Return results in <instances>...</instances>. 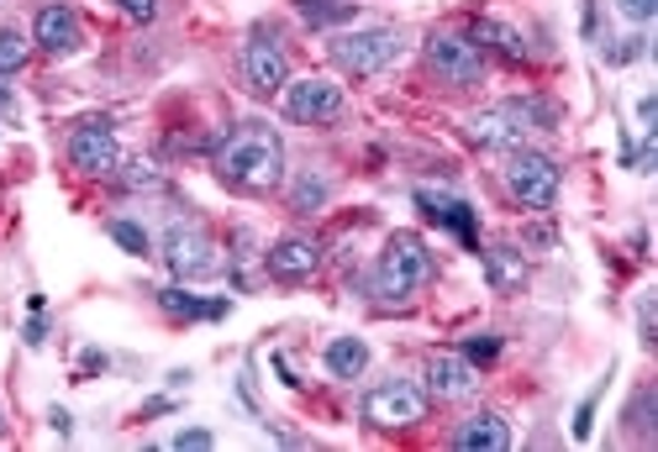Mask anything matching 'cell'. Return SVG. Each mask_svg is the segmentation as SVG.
<instances>
[{"mask_svg": "<svg viewBox=\"0 0 658 452\" xmlns=\"http://www.w3.org/2000/svg\"><path fill=\"white\" fill-rule=\"evenodd\" d=\"M211 442H217V436L200 432V426H196V432H180V436H175V448H180V452H200V448H211Z\"/></svg>", "mask_w": 658, "mask_h": 452, "instance_id": "obj_30", "label": "cell"}, {"mask_svg": "<svg viewBox=\"0 0 658 452\" xmlns=\"http://www.w3.org/2000/svg\"><path fill=\"white\" fill-rule=\"evenodd\" d=\"M417 205L427 211V221H438V227H453V232L475 248V211L453 195H432V190H417Z\"/></svg>", "mask_w": 658, "mask_h": 452, "instance_id": "obj_16", "label": "cell"}, {"mask_svg": "<svg viewBox=\"0 0 658 452\" xmlns=\"http://www.w3.org/2000/svg\"><path fill=\"white\" fill-rule=\"evenodd\" d=\"M263 263H269V274L285 279V284L311 279L321 269V242H311V237H280V242L263 253Z\"/></svg>", "mask_w": 658, "mask_h": 452, "instance_id": "obj_13", "label": "cell"}, {"mask_svg": "<svg viewBox=\"0 0 658 452\" xmlns=\"http://www.w3.org/2000/svg\"><path fill=\"white\" fill-rule=\"evenodd\" d=\"M453 448L459 452H506L511 448V426L490 411L469 415V421H459V432H453Z\"/></svg>", "mask_w": 658, "mask_h": 452, "instance_id": "obj_15", "label": "cell"}, {"mask_svg": "<svg viewBox=\"0 0 658 452\" xmlns=\"http://www.w3.org/2000/svg\"><path fill=\"white\" fill-rule=\"evenodd\" d=\"M69 163L90 179H106L121 169V142L111 132V121H80V132L69 138Z\"/></svg>", "mask_w": 658, "mask_h": 452, "instance_id": "obj_11", "label": "cell"}, {"mask_svg": "<svg viewBox=\"0 0 658 452\" xmlns=\"http://www.w3.org/2000/svg\"><path fill=\"white\" fill-rule=\"evenodd\" d=\"M327 369L338 379H359L369 369V348H363V337H332L327 342Z\"/></svg>", "mask_w": 658, "mask_h": 452, "instance_id": "obj_19", "label": "cell"}, {"mask_svg": "<svg viewBox=\"0 0 658 452\" xmlns=\"http://www.w3.org/2000/svg\"><path fill=\"white\" fill-rule=\"evenodd\" d=\"M48 421H53V432H63V436H69V426H74V421H69V411H53Z\"/></svg>", "mask_w": 658, "mask_h": 452, "instance_id": "obj_33", "label": "cell"}, {"mask_svg": "<svg viewBox=\"0 0 658 452\" xmlns=\"http://www.w3.org/2000/svg\"><path fill=\"white\" fill-rule=\"evenodd\" d=\"M427 69L442 79V84H479L485 79V48H479L469 32H432L427 38Z\"/></svg>", "mask_w": 658, "mask_h": 452, "instance_id": "obj_7", "label": "cell"}, {"mask_svg": "<svg viewBox=\"0 0 658 452\" xmlns=\"http://www.w3.org/2000/svg\"><path fill=\"white\" fill-rule=\"evenodd\" d=\"M485 274H490L496 290H521V284H527V258H521L517 248L496 242V248H485Z\"/></svg>", "mask_w": 658, "mask_h": 452, "instance_id": "obj_17", "label": "cell"}, {"mask_svg": "<svg viewBox=\"0 0 658 452\" xmlns=\"http://www.w3.org/2000/svg\"><path fill=\"white\" fill-rule=\"evenodd\" d=\"M280 106L290 121H311V127H321V121L342 117V84H332V79H290L280 90Z\"/></svg>", "mask_w": 658, "mask_h": 452, "instance_id": "obj_10", "label": "cell"}, {"mask_svg": "<svg viewBox=\"0 0 658 452\" xmlns=\"http://www.w3.org/2000/svg\"><path fill=\"white\" fill-rule=\"evenodd\" d=\"M332 63H338L342 74L353 79H369L379 69H390L400 59V32L396 27H359V32H338L332 38Z\"/></svg>", "mask_w": 658, "mask_h": 452, "instance_id": "obj_5", "label": "cell"}, {"mask_svg": "<svg viewBox=\"0 0 658 452\" xmlns=\"http://www.w3.org/2000/svg\"><path fill=\"white\" fill-rule=\"evenodd\" d=\"M363 421L379 432H411L427 421V390H417L411 379H385L363 394Z\"/></svg>", "mask_w": 658, "mask_h": 452, "instance_id": "obj_6", "label": "cell"}, {"mask_svg": "<svg viewBox=\"0 0 658 452\" xmlns=\"http://www.w3.org/2000/svg\"><path fill=\"white\" fill-rule=\"evenodd\" d=\"M642 53V38H627L621 48H606V63H632Z\"/></svg>", "mask_w": 658, "mask_h": 452, "instance_id": "obj_31", "label": "cell"}, {"mask_svg": "<svg viewBox=\"0 0 658 452\" xmlns=\"http://www.w3.org/2000/svg\"><path fill=\"white\" fill-rule=\"evenodd\" d=\"M590 421H596V394H590V400H585V405L575 411V442H585V436H590Z\"/></svg>", "mask_w": 658, "mask_h": 452, "instance_id": "obj_29", "label": "cell"}, {"mask_svg": "<svg viewBox=\"0 0 658 452\" xmlns=\"http://www.w3.org/2000/svg\"><path fill=\"white\" fill-rule=\"evenodd\" d=\"M296 11L306 27H338L353 17V0H296Z\"/></svg>", "mask_w": 658, "mask_h": 452, "instance_id": "obj_21", "label": "cell"}, {"mask_svg": "<svg viewBox=\"0 0 658 452\" xmlns=\"http://www.w3.org/2000/svg\"><path fill=\"white\" fill-rule=\"evenodd\" d=\"M475 390H479V369L463 353L427 358V394H438V400H469Z\"/></svg>", "mask_w": 658, "mask_h": 452, "instance_id": "obj_12", "label": "cell"}, {"mask_svg": "<svg viewBox=\"0 0 658 452\" xmlns=\"http://www.w3.org/2000/svg\"><path fill=\"white\" fill-rule=\"evenodd\" d=\"M159 305L175 321H200V315H227V300H200V295H185V290H159Z\"/></svg>", "mask_w": 658, "mask_h": 452, "instance_id": "obj_20", "label": "cell"}, {"mask_svg": "<svg viewBox=\"0 0 658 452\" xmlns=\"http://www.w3.org/2000/svg\"><path fill=\"white\" fill-rule=\"evenodd\" d=\"M648 411H654V390H642L638 400H632V432H638L642 442H654V415Z\"/></svg>", "mask_w": 658, "mask_h": 452, "instance_id": "obj_25", "label": "cell"}, {"mask_svg": "<svg viewBox=\"0 0 658 452\" xmlns=\"http://www.w3.org/2000/svg\"><path fill=\"white\" fill-rule=\"evenodd\" d=\"M321 200H327V179L300 174L296 179V211H321Z\"/></svg>", "mask_w": 658, "mask_h": 452, "instance_id": "obj_23", "label": "cell"}, {"mask_svg": "<svg viewBox=\"0 0 658 452\" xmlns=\"http://www.w3.org/2000/svg\"><path fill=\"white\" fill-rule=\"evenodd\" d=\"M548 121H554V111L538 106V100H500V106H490V111L469 117V142L496 148V153H511V148L527 142L532 127H548Z\"/></svg>", "mask_w": 658, "mask_h": 452, "instance_id": "obj_3", "label": "cell"}, {"mask_svg": "<svg viewBox=\"0 0 658 452\" xmlns=\"http://www.w3.org/2000/svg\"><path fill=\"white\" fill-rule=\"evenodd\" d=\"M111 237H117L121 248H127V253H148V232H142L138 221H111Z\"/></svg>", "mask_w": 658, "mask_h": 452, "instance_id": "obj_24", "label": "cell"}, {"mask_svg": "<svg viewBox=\"0 0 658 452\" xmlns=\"http://www.w3.org/2000/svg\"><path fill=\"white\" fill-rule=\"evenodd\" d=\"M500 184L511 190L521 211H548L559 200V163L548 153H532V148H511L506 169H500Z\"/></svg>", "mask_w": 658, "mask_h": 452, "instance_id": "obj_4", "label": "cell"}, {"mask_svg": "<svg viewBox=\"0 0 658 452\" xmlns=\"http://www.w3.org/2000/svg\"><path fill=\"white\" fill-rule=\"evenodd\" d=\"M163 263H169V274H175V279H211V274H221L217 242L200 232V227H175V232L163 237Z\"/></svg>", "mask_w": 658, "mask_h": 452, "instance_id": "obj_9", "label": "cell"}, {"mask_svg": "<svg viewBox=\"0 0 658 452\" xmlns=\"http://www.w3.org/2000/svg\"><path fill=\"white\" fill-rule=\"evenodd\" d=\"M121 6V17H132V21H153L159 17V0H117Z\"/></svg>", "mask_w": 658, "mask_h": 452, "instance_id": "obj_28", "label": "cell"}, {"mask_svg": "<svg viewBox=\"0 0 658 452\" xmlns=\"http://www.w3.org/2000/svg\"><path fill=\"white\" fill-rule=\"evenodd\" d=\"M217 174L227 179V184H238V190H253V195L275 190V184L285 179L280 132H269V127H259V121L238 127V132L217 148Z\"/></svg>", "mask_w": 658, "mask_h": 452, "instance_id": "obj_1", "label": "cell"}, {"mask_svg": "<svg viewBox=\"0 0 658 452\" xmlns=\"http://www.w3.org/2000/svg\"><path fill=\"white\" fill-rule=\"evenodd\" d=\"M617 11H621L627 21H654L658 0H617Z\"/></svg>", "mask_w": 658, "mask_h": 452, "instance_id": "obj_27", "label": "cell"}, {"mask_svg": "<svg viewBox=\"0 0 658 452\" xmlns=\"http://www.w3.org/2000/svg\"><path fill=\"white\" fill-rule=\"evenodd\" d=\"M32 42H38L42 53H74L80 48V17L69 11V6H42L38 21H32Z\"/></svg>", "mask_w": 658, "mask_h": 452, "instance_id": "obj_14", "label": "cell"}, {"mask_svg": "<svg viewBox=\"0 0 658 452\" xmlns=\"http://www.w3.org/2000/svg\"><path fill=\"white\" fill-rule=\"evenodd\" d=\"M496 353H500V337H490V332H479L463 342V358H469V363H496Z\"/></svg>", "mask_w": 658, "mask_h": 452, "instance_id": "obj_26", "label": "cell"}, {"mask_svg": "<svg viewBox=\"0 0 658 452\" xmlns=\"http://www.w3.org/2000/svg\"><path fill=\"white\" fill-rule=\"evenodd\" d=\"M27 59H32V42H27V32H17V27H0V74H17V69H27Z\"/></svg>", "mask_w": 658, "mask_h": 452, "instance_id": "obj_22", "label": "cell"}, {"mask_svg": "<svg viewBox=\"0 0 658 452\" xmlns=\"http://www.w3.org/2000/svg\"><path fill=\"white\" fill-rule=\"evenodd\" d=\"M27 342H32V348L42 342V321H38V311H32V321H27Z\"/></svg>", "mask_w": 658, "mask_h": 452, "instance_id": "obj_32", "label": "cell"}, {"mask_svg": "<svg viewBox=\"0 0 658 452\" xmlns=\"http://www.w3.org/2000/svg\"><path fill=\"white\" fill-rule=\"evenodd\" d=\"M469 38L479 42V48H496L506 63H527V42H521V32H511L506 21H490V17H479L475 21V32Z\"/></svg>", "mask_w": 658, "mask_h": 452, "instance_id": "obj_18", "label": "cell"}, {"mask_svg": "<svg viewBox=\"0 0 658 452\" xmlns=\"http://www.w3.org/2000/svg\"><path fill=\"white\" fill-rule=\"evenodd\" d=\"M427 279H432V253H427V242L411 237V232H396L375 263V295L379 300H411Z\"/></svg>", "mask_w": 658, "mask_h": 452, "instance_id": "obj_2", "label": "cell"}, {"mask_svg": "<svg viewBox=\"0 0 658 452\" xmlns=\"http://www.w3.org/2000/svg\"><path fill=\"white\" fill-rule=\"evenodd\" d=\"M242 79H248V90L253 96H280L285 84H290V59H285V48L275 32H253V38L242 42Z\"/></svg>", "mask_w": 658, "mask_h": 452, "instance_id": "obj_8", "label": "cell"}]
</instances>
